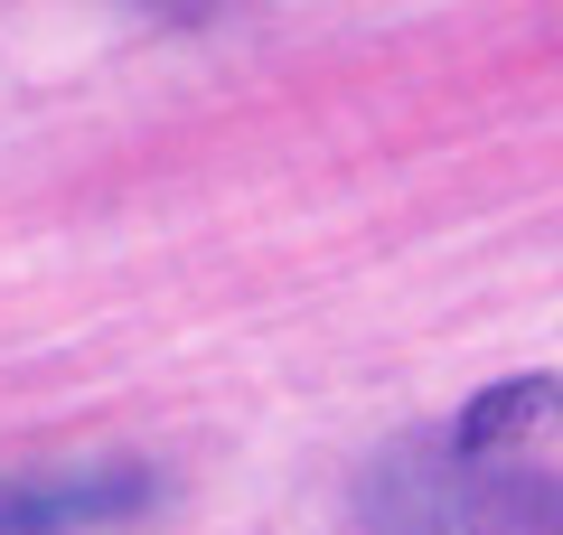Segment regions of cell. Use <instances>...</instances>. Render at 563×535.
<instances>
[{
	"label": "cell",
	"instance_id": "obj_1",
	"mask_svg": "<svg viewBox=\"0 0 563 535\" xmlns=\"http://www.w3.org/2000/svg\"><path fill=\"white\" fill-rule=\"evenodd\" d=\"M385 535H563L554 479H470V460H404L376 489Z\"/></svg>",
	"mask_w": 563,
	"mask_h": 535
},
{
	"label": "cell",
	"instance_id": "obj_2",
	"mask_svg": "<svg viewBox=\"0 0 563 535\" xmlns=\"http://www.w3.org/2000/svg\"><path fill=\"white\" fill-rule=\"evenodd\" d=\"M151 507L141 460H76V470H29L0 489V535H95Z\"/></svg>",
	"mask_w": 563,
	"mask_h": 535
},
{
	"label": "cell",
	"instance_id": "obj_3",
	"mask_svg": "<svg viewBox=\"0 0 563 535\" xmlns=\"http://www.w3.org/2000/svg\"><path fill=\"white\" fill-rule=\"evenodd\" d=\"M563 441V376H498L488 395H470V414L451 423L461 460H498V451H544Z\"/></svg>",
	"mask_w": 563,
	"mask_h": 535
}]
</instances>
